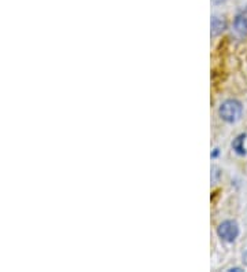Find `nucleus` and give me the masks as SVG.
I'll return each mask as SVG.
<instances>
[{"instance_id":"obj_3","label":"nucleus","mask_w":247,"mask_h":272,"mask_svg":"<svg viewBox=\"0 0 247 272\" xmlns=\"http://www.w3.org/2000/svg\"><path fill=\"white\" fill-rule=\"evenodd\" d=\"M234 32L239 37H243V36L247 35V7L241 10L235 17V21H234Z\"/></svg>"},{"instance_id":"obj_6","label":"nucleus","mask_w":247,"mask_h":272,"mask_svg":"<svg viewBox=\"0 0 247 272\" xmlns=\"http://www.w3.org/2000/svg\"><path fill=\"white\" fill-rule=\"evenodd\" d=\"M218 178H220V171H218V168L213 166L212 168V182H217Z\"/></svg>"},{"instance_id":"obj_5","label":"nucleus","mask_w":247,"mask_h":272,"mask_svg":"<svg viewBox=\"0 0 247 272\" xmlns=\"http://www.w3.org/2000/svg\"><path fill=\"white\" fill-rule=\"evenodd\" d=\"M245 139H246V135H245V134H242V135L238 136L235 140H234V143H232V147H234V150H235L236 153L239 154V155H246L247 153L246 148H245V146H243Z\"/></svg>"},{"instance_id":"obj_1","label":"nucleus","mask_w":247,"mask_h":272,"mask_svg":"<svg viewBox=\"0 0 247 272\" xmlns=\"http://www.w3.org/2000/svg\"><path fill=\"white\" fill-rule=\"evenodd\" d=\"M243 113V106L239 101L236 99H227L221 103V106L218 109V114L221 120H224L225 123H236L239 121Z\"/></svg>"},{"instance_id":"obj_4","label":"nucleus","mask_w":247,"mask_h":272,"mask_svg":"<svg viewBox=\"0 0 247 272\" xmlns=\"http://www.w3.org/2000/svg\"><path fill=\"white\" fill-rule=\"evenodd\" d=\"M225 21L221 19L220 17H213L212 18V36L220 35L224 29H225Z\"/></svg>"},{"instance_id":"obj_2","label":"nucleus","mask_w":247,"mask_h":272,"mask_svg":"<svg viewBox=\"0 0 247 272\" xmlns=\"http://www.w3.org/2000/svg\"><path fill=\"white\" fill-rule=\"evenodd\" d=\"M217 234L225 242H234L239 235V225L234 220H225L218 225Z\"/></svg>"},{"instance_id":"obj_9","label":"nucleus","mask_w":247,"mask_h":272,"mask_svg":"<svg viewBox=\"0 0 247 272\" xmlns=\"http://www.w3.org/2000/svg\"><path fill=\"white\" fill-rule=\"evenodd\" d=\"M216 1H223V0H216Z\"/></svg>"},{"instance_id":"obj_8","label":"nucleus","mask_w":247,"mask_h":272,"mask_svg":"<svg viewBox=\"0 0 247 272\" xmlns=\"http://www.w3.org/2000/svg\"><path fill=\"white\" fill-rule=\"evenodd\" d=\"M217 155H218V148H216V150H214V151H213L212 157H217Z\"/></svg>"},{"instance_id":"obj_7","label":"nucleus","mask_w":247,"mask_h":272,"mask_svg":"<svg viewBox=\"0 0 247 272\" xmlns=\"http://www.w3.org/2000/svg\"><path fill=\"white\" fill-rule=\"evenodd\" d=\"M242 257H243V263H245V264L247 266V250L245 252V253H243V256H242Z\"/></svg>"}]
</instances>
